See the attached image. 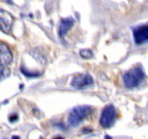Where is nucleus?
<instances>
[{"label":"nucleus","instance_id":"f257e3e1","mask_svg":"<svg viewBox=\"0 0 148 139\" xmlns=\"http://www.w3.org/2000/svg\"><path fill=\"white\" fill-rule=\"evenodd\" d=\"M145 77V73L141 67H135L125 73L123 76V82L127 89H134L139 86Z\"/></svg>","mask_w":148,"mask_h":139},{"label":"nucleus","instance_id":"f03ea898","mask_svg":"<svg viewBox=\"0 0 148 139\" xmlns=\"http://www.w3.org/2000/svg\"><path fill=\"white\" fill-rule=\"evenodd\" d=\"M92 108L90 106L82 105L74 107L68 114V122L71 126H78L86 117L91 114Z\"/></svg>","mask_w":148,"mask_h":139},{"label":"nucleus","instance_id":"7ed1b4c3","mask_svg":"<svg viewBox=\"0 0 148 139\" xmlns=\"http://www.w3.org/2000/svg\"><path fill=\"white\" fill-rule=\"evenodd\" d=\"M116 115V109L113 107V105L110 104V105L106 106L102 111L100 119H99L100 125L105 129L112 127L115 123Z\"/></svg>","mask_w":148,"mask_h":139},{"label":"nucleus","instance_id":"20e7f679","mask_svg":"<svg viewBox=\"0 0 148 139\" xmlns=\"http://www.w3.org/2000/svg\"><path fill=\"white\" fill-rule=\"evenodd\" d=\"M14 18L10 13L0 9V30L5 33H10L13 25Z\"/></svg>","mask_w":148,"mask_h":139},{"label":"nucleus","instance_id":"39448f33","mask_svg":"<svg viewBox=\"0 0 148 139\" xmlns=\"http://www.w3.org/2000/svg\"><path fill=\"white\" fill-rule=\"evenodd\" d=\"M94 80L89 74H81L76 76L72 79L71 86L75 89H83L93 84Z\"/></svg>","mask_w":148,"mask_h":139},{"label":"nucleus","instance_id":"423d86ee","mask_svg":"<svg viewBox=\"0 0 148 139\" xmlns=\"http://www.w3.org/2000/svg\"><path fill=\"white\" fill-rule=\"evenodd\" d=\"M134 42L136 44H142L148 42V24L142 25L133 30Z\"/></svg>","mask_w":148,"mask_h":139},{"label":"nucleus","instance_id":"0eeeda50","mask_svg":"<svg viewBox=\"0 0 148 139\" xmlns=\"http://www.w3.org/2000/svg\"><path fill=\"white\" fill-rule=\"evenodd\" d=\"M12 61V54L9 46L4 42H0V65H10Z\"/></svg>","mask_w":148,"mask_h":139},{"label":"nucleus","instance_id":"6e6552de","mask_svg":"<svg viewBox=\"0 0 148 139\" xmlns=\"http://www.w3.org/2000/svg\"><path fill=\"white\" fill-rule=\"evenodd\" d=\"M75 20L72 18H63L61 20V23L60 25L59 28V34L62 39L65 37L68 31L71 29L73 25Z\"/></svg>","mask_w":148,"mask_h":139},{"label":"nucleus","instance_id":"1a4fd4ad","mask_svg":"<svg viewBox=\"0 0 148 139\" xmlns=\"http://www.w3.org/2000/svg\"><path fill=\"white\" fill-rule=\"evenodd\" d=\"M10 76V70L5 65H0V81L5 80Z\"/></svg>","mask_w":148,"mask_h":139},{"label":"nucleus","instance_id":"9d476101","mask_svg":"<svg viewBox=\"0 0 148 139\" xmlns=\"http://www.w3.org/2000/svg\"><path fill=\"white\" fill-rule=\"evenodd\" d=\"M80 55L84 59H90L93 57L92 52L89 49H83L80 52Z\"/></svg>","mask_w":148,"mask_h":139},{"label":"nucleus","instance_id":"9b49d317","mask_svg":"<svg viewBox=\"0 0 148 139\" xmlns=\"http://www.w3.org/2000/svg\"><path fill=\"white\" fill-rule=\"evenodd\" d=\"M18 115L17 114H12V115H11L10 117V121L12 122V123H13V122H15L17 120H18Z\"/></svg>","mask_w":148,"mask_h":139}]
</instances>
